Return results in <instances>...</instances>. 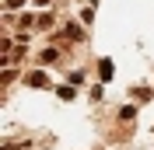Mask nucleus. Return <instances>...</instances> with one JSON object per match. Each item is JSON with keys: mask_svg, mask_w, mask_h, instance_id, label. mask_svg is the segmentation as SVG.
Returning <instances> with one entry per match:
<instances>
[{"mask_svg": "<svg viewBox=\"0 0 154 150\" xmlns=\"http://www.w3.org/2000/svg\"><path fill=\"white\" fill-rule=\"evenodd\" d=\"M112 59H102V63H98V74H102V80H112Z\"/></svg>", "mask_w": 154, "mask_h": 150, "instance_id": "obj_1", "label": "nucleus"}, {"mask_svg": "<svg viewBox=\"0 0 154 150\" xmlns=\"http://www.w3.org/2000/svg\"><path fill=\"white\" fill-rule=\"evenodd\" d=\"M28 84H35V87H46L49 80H46V74H42V70H35V74H28Z\"/></svg>", "mask_w": 154, "mask_h": 150, "instance_id": "obj_2", "label": "nucleus"}, {"mask_svg": "<svg viewBox=\"0 0 154 150\" xmlns=\"http://www.w3.org/2000/svg\"><path fill=\"white\" fill-rule=\"evenodd\" d=\"M56 56H60L56 49H46V52H42V63H56Z\"/></svg>", "mask_w": 154, "mask_h": 150, "instance_id": "obj_3", "label": "nucleus"}, {"mask_svg": "<svg viewBox=\"0 0 154 150\" xmlns=\"http://www.w3.org/2000/svg\"><path fill=\"white\" fill-rule=\"evenodd\" d=\"M133 115H137V108H133V105H126L123 112H119V119H123V122H126V119H133Z\"/></svg>", "mask_w": 154, "mask_h": 150, "instance_id": "obj_4", "label": "nucleus"}]
</instances>
